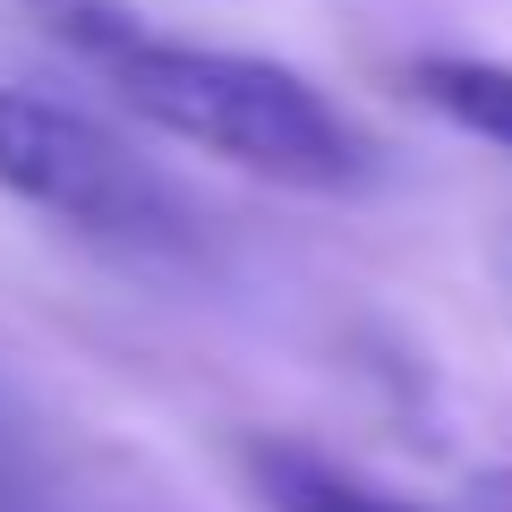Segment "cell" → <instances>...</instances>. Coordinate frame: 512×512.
I'll return each mask as SVG.
<instances>
[{"label":"cell","mask_w":512,"mask_h":512,"mask_svg":"<svg viewBox=\"0 0 512 512\" xmlns=\"http://www.w3.org/2000/svg\"><path fill=\"white\" fill-rule=\"evenodd\" d=\"M94 69L137 120H154L180 146L222 154L231 171H256L299 197H342L367 180V137L282 60L222 52V43H163L137 26Z\"/></svg>","instance_id":"6da1fadb"},{"label":"cell","mask_w":512,"mask_h":512,"mask_svg":"<svg viewBox=\"0 0 512 512\" xmlns=\"http://www.w3.org/2000/svg\"><path fill=\"white\" fill-rule=\"evenodd\" d=\"M0 188L111 256L171 265L197 248L188 205L171 197V180L146 154L111 137L103 120H86L77 103H52L26 86H0Z\"/></svg>","instance_id":"7a4b0ae2"},{"label":"cell","mask_w":512,"mask_h":512,"mask_svg":"<svg viewBox=\"0 0 512 512\" xmlns=\"http://www.w3.org/2000/svg\"><path fill=\"white\" fill-rule=\"evenodd\" d=\"M248 487L265 512H427L376 478L342 470V461L308 453V444H248Z\"/></svg>","instance_id":"3957f363"},{"label":"cell","mask_w":512,"mask_h":512,"mask_svg":"<svg viewBox=\"0 0 512 512\" xmlns=\"http://www.w3.org/2000/svg\"><path fill=\"white\" fill-rule=\"evenodd\" d=\"M410 94L436 120H453V128H470V137H487V146L512 154V60L427 52V60H410Z\"/></svg>","instance_id":"277c9868"},{"label":"cell","mask_w":512,"mask_h":512,"mask_svg":"<svg viewBox=\"0 0 512 512\" xmlns=\"http://www.w3.org/2000/svg\"><path fill=\"white\" fill-rule=\"evenodd\" d=\"M470 512H512V461H504V470H478V478H470Z\"/></svg>","instance_id":"5b68a950"}]
</instances>
